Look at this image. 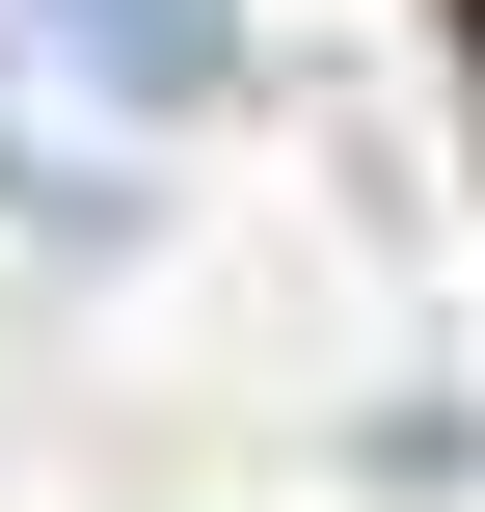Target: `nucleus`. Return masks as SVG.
I'll list each match as a JSON object with an SVG mask.
<instances>
[{"mask_svg": "<svg viewBox=\"0 0 485 512\" xmlns=\"http://www.w3.org/2000/svg\"><path fill=\"white\" fill-rule=\"evenodd\" d=\"M27 27H54V81H81V108H135V135L243 81V0H27Z\"/></svg>", "mask_w": 485, "mask_h": 512, "instance_id": "obj_1", "label": "nucleus"}]
</instances>
